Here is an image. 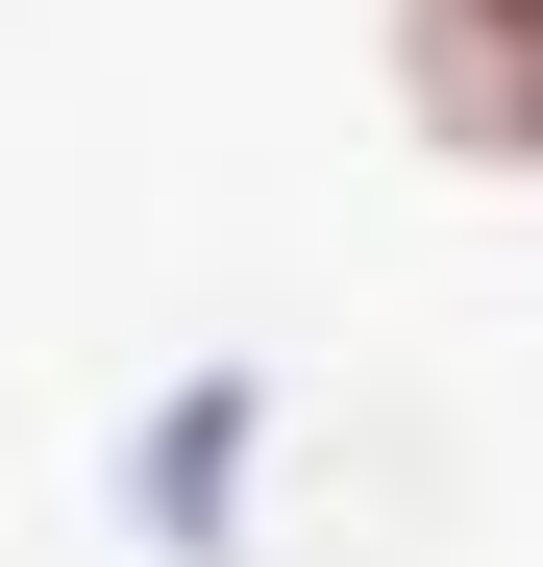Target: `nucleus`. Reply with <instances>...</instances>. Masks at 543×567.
<instances>
[{
    "mask_svg": "<svg viewBox=\"0 0 543 567\" xmlns=\"http://www.w3.org/2000/svg\"><path fill=\"white\" fill-rule=\"evenodd\" d=\"M396 124L444 173H543V0H396Z\"/></svg>",
    "mask_w": 543,
    "mask_h": 567,
    "instance_id": "f257e3e1",
    "label": "nucleus"
}]
</instances>
